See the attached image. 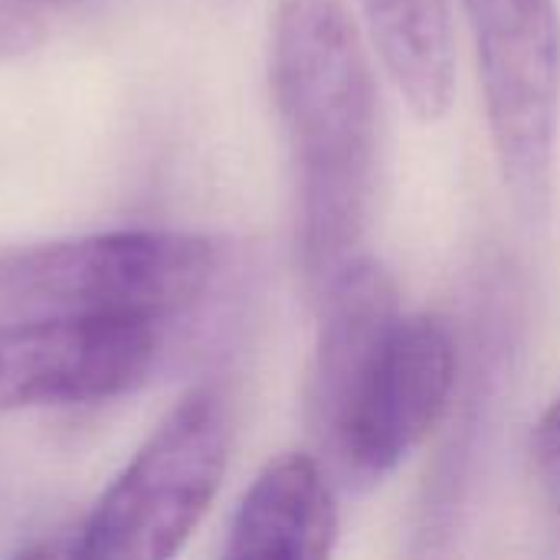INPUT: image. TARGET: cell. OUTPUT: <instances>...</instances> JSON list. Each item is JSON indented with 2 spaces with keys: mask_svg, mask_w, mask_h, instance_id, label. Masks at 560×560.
Returning a JSON list of instances; mask_svg holds the SVG:
<instances>
[{
  "mask_svg": "<svg viewBox=\"0 0 560 560\" xmlns=\"http://www.w3.org/2000/svg\"><path fill=\"white\" fill-rule=\"evenodd\" d=\"M535 472L541 495L560 515V397L548 407L535 430Z\"/></svg>",
  "mask_w": 560,
  "mask_h": 560,
  "instance_id": "cell-9",
  "label": "cell"
},
{
  "mask_svg": "<svg viewBox=\"0 0 560 560\" xmlns=\"http://www.w3.org/2000/svg\"><path fill=\"white\" fill-rule=\"evenodd\" d=\"M489 135L515 210L545 223L560 121L558 0H463Z\"/></svg>",
  "mask_w": 560,
  "mask_h": 560,
  "instance_id": "cell-4",
  "label": "cell"
},
{
  "mask_svg": "<svg viewBox=\"0 0 560 560\" xmlns=\"http://www.w3.org/2000/svg\"><path fill=\"white\" fill-rule=\"evenodd\" d=\"M459 374L456 338L440 315H400L315 446L351 492L381 486L440 427Z\"/></svg>",
  "mask_w": 560,
  "mask_h": 560,
  "instance_id": "cell-5",
  "label": "cell"
},
{
  "mask_svg": "<svg viewBox=\"0 0 560 560\" xmlns=\"http://www.w3.org/2000/svg\"><path fill=\"white\" fill-rule=\"evenodd\" d=\"M233 420L217 387L187 390L79 528L82 558L177 555L220 492Z\"/></svg>",
  "mask_w": 560,
  "mask_h": 560,
  "instance_id": "cell-3",
  "label": "cell"
},
{
  "mask_svg": "<svg viewBox=\"0 0 560 560\" xmlns=\"http://www.w3.org/2000/svg\"><path fill=\"white\" fill-rule=\"evenodd\" d=\"M39 39H43V26H39L30 13L0 3V56L26 52V49L36 46Z\"/></svg>",
  "mask_w": 560,
  "mask_h": 560,
  "instance_id": "cell-10",
  "label": "cell"
},
{
  "mask_svg": "<svg viewBox=\"0 0 560 560\" xmlns=\"http://www.w3.org/2000/svg\"><path fill=\"white\" fill-rule=\"evenodd\" d=\"M269 85L299 190V262L322 289L358 259L377 180V89L341 0H279Z\"/></svg>",
  "mask_w": 560,
  "mask_h": 560,
  "instance_id": "cell-1",
  "label": "cell"
},
{
  "mask_svg": "<svg viewBox=\"0 0 560 560\" xmlns=\"http://www.w3.org/2000/svg\"><path fill=\"white\" fill-rule=\"evenodd\" d=\"M371 39L417 118L436 121L456 92L450 0H361Z\"/></svg>",
  "mask_w": 560,
  "mask_h": 560,
  "instance_id": "cell-8",
  "label": "cell"
},
{
  "mask_svg": "<svg viewBox=\"0 0 560 560\" xmlns=\"http://www.w3.org/2000/svg\"><path fill=\"white\" fill-rule=\"evenodd\" d=\"M220 276V249L190 233L115 230L0 259V312L167 322L194 312Z\"/></svg>",
  "mask_w": 560,
  "mask_h": 560,
  "instance_id": "cell-2",
  "label": "cell"
},
{
  "mask_svg": "<svg viewBox=\"0 0 560 560\" xmlns=\"http://www.w3.org/2000/svg\"><path fill=\"white\" fill-rule=\"evenodd\" d=\"M338 541L331 476L318 456L282 453L246 489L226 535V558H328Z\"/></svg>",
  "mask_w": 560,
  "mask_h": 560,
  "instance_id": "cell-7",
  "label": "cell"
},
{
  "mask_svg": "<svg viewBox=\"0 0 560 560\" xmlns=\"http://www.w3.org/2000/svg\"><path fill=\"white\" fill-rule=\"evenodd\" d=\"M158 325L30 315L0 325V410L95 404L135 390L158 361Z\"/></svg>",
  "mask_w": 560,
  "mask_h": 560,
  "instance_id": "cell-6",
  "label": "cell"
}]
</instances>
